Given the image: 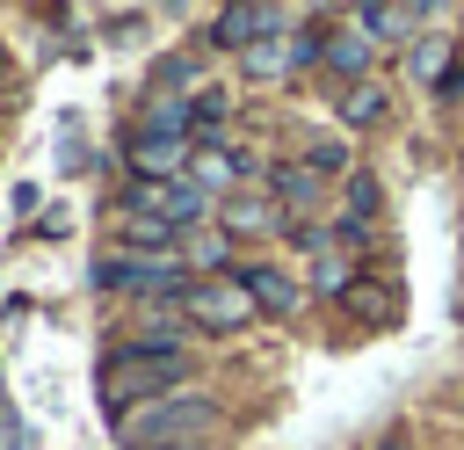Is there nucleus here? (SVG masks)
Wrapping results in <instances>:
<instances>
[{
  "label": "nucleus",
  "instance_id": "nucleus-1",
  "mask_svg": "<svg viewBox=\"0 0 464 450\" xmlns=\"http://www.w3.org/2000/svg\"><path fill=\"white\" fill-rule=\"evenodd\" d=\"M188 385V356L181 341H123L109 363H102V406H152L167 392Z\"/></svg>",
  "mask_w": 464,
  "mask_h": 450
},
{
  "label": "nucleus",
  "instance_id": "nucleus-2",
  "mask_svg": "<svg viewBox=\"0 0 464 450\" xmlns=\"http://www.w3.org/2000/svg\"><path fill=\"white\" fill-rule=\"evenodd\" d=\"M116 428H123L130 450H152V443H203V435L218 428V399H203V392H167V399H152V406H130Z\"/></svg>",
  "mask_w": 464,
  "mask_h": 450
},
{
  "label": "nucleus",
  "instance_id": "nucleus-3",
  "mask_svg": "<svg viewBox=\"0 0 464 450\" xmlns=\"http://www.w3.org/2000/svg\"><path fill=\"white\" fill-rule=\"evenodd\" d=\"M188 254H138V247H109L94 261V290H123V298H181L188 290Z\"/></svg>",
  "mask_w": 464,
  "mask_h": 450
},
{
  "label": "nucleus",
  "instance_id": "nucleus-4",
  "mask_svg": "<svg viewBox=\"0 0 464 450\" xmlns=\"http://www.w3.org/2000/svg\"><path fill=\"white\" fill-rule=\"evenodd\" d=\"M174 312H181L188 327H203V334H232V327H254V319H261L239 276H225V283H188V290L174 298Z\"/></svg>",
  "mask_w": 464,
  "mask_h": 450
},
{
  "label": "nucleus",
  "instance_id": "nucleus-5",
  "mask_svg": "<svg viewBox=\"0 0 464 450\" xmlns=\"http://www.w3.org/2000/svg\"><path fill=\"white\" fill-rule=\"evenodd\" d=\"M130 210H145V218H160L174 232H196L218 203H210V189L196 174H181V181H130Z\"/></svg>",
  "mask_w": 464,
  "mask_h": 450
},
{
  "label": "nucleus",
  "instance_id": "nucleus-6",
  "mask_svg": "<svg viewBox=\"0 0 464 450\" xmlns=\"http://www.w3.org/2000/svg\"><path fill=\"white\" fill-rule=\"evenodd\" d=\"M268 36H290V15L268 7V0H239V7H218L210 15V44L218 51H254Z\"/></svg>",
  "mask_w": 464,
  "mask_h": 450
},
{
  "label": "nucleus",
  "instance_id": "nucleus-7",
  "mask_svg": "<svg viewBox=\"0 0 464 450\" xmlns=\"http://www.w3.org/2000/svg\"><path fill=\"white\" fill-rule=\"evenodd\" d=\"M123 160H130V181H181L196 167V145L188 138H145V131H130Z\"/></svg>",
  "mask_w": 464,
  "mask_h": 450
},
{
  "label": "nucleus",
  "instance_id": "nucleus-8",
  "mask_svg": "<svg viewBox=\"0 0 464 450\" xmlns=\"http://www.w3.org/2000/svg\"><path fill=\"white\" fill-rule=\"evenodd\" d=\"M232 276L246 283L254 312H268V319H290V312H297V298H304V283H297L290 269H276V261H239Z\"/></svg>",
  "mask_w": 464,
  "mask_h": 450
},
{
  "label": "nucleus",
  "instance_id": "nucleus-9",
  "mask_svg": "<svg viewBox=\"0 0 464 450\" xmlns=\"http://www.w3.org/2000/svg\"><path fill=\"white\" fill-rule=\"evenodd\" d=\"M130 131H145V138H188L196 145V109H188V94H152Z\"/></svg>",
  "mask_w": 464,
  "mask_h": 450
},
{
  "label": "nucleus",
  "instance_id": "nucleus-10",
  "mask_svg": "<svg viewBox=\"0 0 464 450\" xmlns=\"http://www.w3.org/2000/svg\"><path fill=\"white\" fill-rule=\"evenodd\" d=\"M326 73H341V87H355V80H370V36L348 22V29H326V58H319Z\"/></svg>",
  "mask_w": 464,
  "mask_h": 450
},
{
  "label": "nucleus",
  "instance_id": "nucleus-11",
  "mask_svg": "<svg viewBox=\"0 0 464 450\" xmlns=\"http://www.w3.org/2000/svg\"><path fill=\"white\" fill-rule=\"evenodd\" d=\"M268 196H276V203H290V210H319V196H326V174H312L304 160H297V167L283 160V167H268Z\"/></svg>",
  "mask_w": 464,
  "mask_h": 450
},
{
  "label": "nucleus",
  "instance_id": "nucleus-12",
  "mask_svg": "<svg viewBox=\"0 0 464 450\" xmlns=\"http://www.w3.org/2000/svg\"><path fill=\"white\" fill-rule=\"evenodd\" d=\"M413 22H420V7H392V0H362V7H355V29H362L370 44H377V36H384V44H406Z\"/></svg>",
  "mask_w": 464,
  "mask_h": 450
},
{
  "label": "nucleus",
  "instance_id": "nucleus-13",
  "mask_svg": "<svg viewBox=\"0 0 464 450\" xmlns=\"http://www.w3.org/2000/svg\"><path fill=\"white\" fill-rule=\"evenodd\" d=\"M334 109H341V123H348V131H370V123H384L392 94H384L377 80H355V87H341V94H334Z\"/></svg>",
  "mask_w": 464,
  "mask_h": 450
},
{
  "label": "nucleus",
  "instance_id": "nucleus-14",
  "mask_svg": "<svg viewBox=\"0 0 464 450\" xmlns=\"http://www.w3.org/2000/svg\"><path fill=\"white\" fill-rule=\"evenodd\" d=\"M188 174H196L203 189H232V181H246V174H254V160H246V152H232V145H203Z\"/></svg>",
  "mask_w": 464,
  "mask_h": 450
},
{
  "label": "nucleus",
  "instance_id": "nucleus-15",
  "mask_svg": "<svg viewBox=\"0 0 464 450\" xmlns=\"http://www.w3.org/2000/svg\"><path fill=\"white\" fill-rule=\"evenodd\" d=\"M225 232H239V240H261V232H283V218H276V203L268 196H232L225 210Z\"/></svg>",
  "mask_w": 464,
  "mask_h": 450
},
{
  "label": "nucleus",
  "instance_id": "nucleus-16",
  "mask_svg": "<svg viewBox=\"0 0 464 450\" xmlns=\"http://www.w3.org/2000/svg\"><path fill=\"white\" fill-rule=\"evenodd\" d=\"M341 312H355V319H370V327H392V319H399V298H392L377 276H355L348 298H341Z\"/></svg>",
  "mask_w": 464,
  "mask_h": 450
},
{
  "label": "nucleus",
  "instance_id": "nucleus-17",
  "mask_svg": "<svg viewBox=\"0 0 464 450\" xmlns=\"http://www.w3.org/2000/svg\"><path fill=\"white\" fill-rule=\"evenodd\" d=\"M239 73H246V80H283V73H297V65H290V36H268V44L239 51Z\"/></svg>",
  "mask_w": 464,
  "mask_h": 450
},
{
  "label": "nucleus",
  "instance_id": "nucleus-18",
  "mask_svg": "<svg viewBox=\"0 0 464 450\" xmlns=\"http://www.w3.org/2000/svg\"><path fill=\"white\" fill-rule=\"evenodd\" d=\"M188 109H196V138H203V145H218V123H225V109H232V94L203 80V87L188 94Z\"/></svg>",
  "mask_w": 464,
  "mask_h": 450
},
{
  "label": "nucleus",
  "instance_id": "nucleus-19",
  "mask_svg": "<svg viewBox=\"0 0 464 450\" xmlns=\"http://www.w3.org/2000/svg\"><path fill=\"white\" fill-rule=\"evenodd\" d=\"M348 283H355V261L348 254H319L312 261V290L319 298H348Z\"/></svg>",
  "mask_w": 464,
  "mask_h": 450
},
{
  "label": "nucleus",
  "instance_id": "nucleus-20",
  "mask_svg": "<svg viewBox=\"0 0 464 450\" xmlns=\"http://www.w3.org/2000/svg\"><path fill=\"white\" fill-rule=\"evenodd\" d=\"M377 203H384L377 174H370V167H355V174H348V218H362V225H370V218H377Z\"/></svg>",
  "mask_w": 464,
  "mask_h": 450
},
{
  "label": "nucleus",
  "instance_id": "nucleus-21",
  "mask_svg": "<svg viewBox=\"0 0 464 450\" xmlns=\"http://www.w3.org/2000/svg\"><path fill=\"white\" fill-rule=\"evenodd\" d=\"M210 261H232V232H196L188 240V269H210ZM239 269V261H232Z\"/></svg>",
  "mask_w": 464,
  "mask_h": 450
},
{
  "label": "nucleus",
  "instance_id": "nucleus-22",
  "mask_svg": "<svg viewBox=\"0 0 464 450\" xmlns=\"http://www.w3.org/2000/svg\"><path fill=\"white\" fill-rule=\"evenodd\" d=\"M413 73L435 87V80L450 73V44H442V36H420V51H413Z\"/></svg>",
  "mask_w": 464,
  "mask_h": 450
},
{
  "label": "nucleus",
  "instance_id": "nucleus-23",
  "mask_svg": "<svg viewBox=\"0 0 464 450\" xmlns=\"http://www.w3.org/2000/svg\"><path fill=\"white\" fill-rule=\"evenodd\" d=\"M304 167H312V174H341V167H348V145H341V138H319V145H304ZM348 174H355V167H348Z\"/></svg>",
  "mask_w": 464,
  "mask_h": 450
},
{
  "label": "nucleus",
  "instance_id": "nucleus-24",
  "mask_svg": "<svg viewBox=\"0 0 464 450\" xmlns=\"http://www.w3.org/2000/svg\"><path fill=\"white\" fill-rule=\"evenodd\" d=\"M435 94H442V102H464V58H450V73L435 80Z\"/></svg>",
  "mask_w": 464,
  "mask_h": 450
},
{
  "label": "nucleus",
  "instance_id": "nucleus-25",
  "mask_svg": "<svg viewBox=\"0 0 464 450\" xmlns=\"http://www.w3.org/2000/svg\"><path fill=\"white\" fill-rule=\"evenodd\" d=\"M377 450H413V443H406V435H384V443H377Z\"/></svg>",
  "mask_w": 464,
  "mask_h": 450
},
{
  "label": "nucleus",
  "instance_id": "nucleus-26",
  "mask_svg": "<svg viewBox=\"0 0 464 450\" xmlns=\"http://www.w3.org/2000/svg\"><path fill=\"white\" fill-rule=\"evenodd\" d=\"M152 450H203V443H152Z\"/></svg>",
  "mask_w": 464,
  "mask_h": 450
}]
</instances>
